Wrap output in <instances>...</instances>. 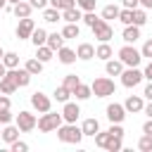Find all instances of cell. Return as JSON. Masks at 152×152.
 I'll list each match as a JSON object with an SVG mask.
<instances>
[{
    "label": "cell",
    "mask_w": 152,
    "mask_h": 152,
    "mask_svg": "<svg viewBox=\"0 0 152 152\" xmlns=\"http://www.w3.org/2000/svg\"><path fill=\"white\" fill-rule=\"evenodd\" d=\"M57 138H59V142H64V145H78V142L83 140V131H81L76 124H64V126L57 128Z\"/></svg>",
    "instance_id": "1"
},
{
    "label": "cell",
    "mask_w": 152,
    "mask_h": 152,
    "mask_svg": "<svg viewBox=\"0 0 152 152\" xmlns=\"http://www.w3.org/2000/svg\"><path fill=\"white\" fill-rule=\"evenodd\" d=\"M95 145L102 147V150H107V152H119V150L124 147V145H121V138L112 135L109 131H97V133H95Z\"/></svg>",
    "instance_id": "2"
},
{
    "label": "cell",
    "mask_w": 152,
    "mask_h": 152,
    "mask_svg": "<svg viewBox=\"0 0 152 152\" xmlns=\"http://www.w3.org/2000/svg\"><path fill=\"white\" fill-rule=\"evenodd\" d=\"M62 121H64V116L62 114H57V112H43V116L38 119V131H43V133H52V131H57L59 126H62Z\"/></svg>",
    "instance_id": "3"
},
{
    "label": "cell",
    "mask_w": 152,
    "mask_h": 152,
    "mask_svg": "<svg viewBox=\"0 0 152 152\" xmlns=\"http://www.w3.org/2000/svg\"><path fill=\"white\" fill-rule=\"evenodd\" d=\"M90 88H93V95H95V97H109V95H114V90H116L114 81L107 78V76L95 78V81L90 83Z\"/></svg>",
    "instance_id": "4"
},
{
    "label": "cell",
    "mask_w": 152,
    "mask_h": 152,
    "mask_svg": "<svg viewBox=\"0 0 152 152\" xmlns=\"http://www.w3.org/2000/svg\"><path fill=\"white\" fill-rule=\"evenodd\" d=\"M119 59L126 64V66H138L142 62V52L133 48V43H126L121 50H119Z\"/></svg>",
    "instance_id": "5"
},
{
    "label": "cell",
    "mask_w": 152,
    "mask_h": 152,
    "mask_svg": "<svg viewBox=\"0 0 152 152\" xmlns=\"http://www.w3.org/2000/svg\"><path fill=\"white\" fill-rule=\"evenodd\" d=\"M142 78H145V74L138 66H128V69L121 71V86H126V88H135Z\"/></svg>",
    "instance_id": "6"
},
{
    "label": "cell",
    "mask_w": 152,
    "mask_h": 152,
    "mask_svg": "<svg viewBox=\"0 0 152 152\" xmlns=\"http://www.w3.org/2000/svg\"><path fill=\"white\" fill-rule=\"evenodd\" d=\"M93 36H95L100 43H109V40H112V36H114V28L109 26V21H107V19H100V21L93 26Z\"/></svg>",
    "instance_id": "7"
},
{
    "label": "cell",
    "mask_w": 152,
    "mask_h": 152,
    "mask_svg": "<svg viewBox=\"0 0 152 152\" xmlns=\"http://www.w3.org/2000/svg\"><path fill=\"white\" fill-rule=\"evenodd\" d=\"M14 121H17V126L21 128V133H28V131H33V128L38 126L36 114H31V112H26V109H24V112H19Z\"/></svg>",
    "instance_id": "8"
},
{
    "label": "cell",
    "mask_w": 152,
    "mask_h": 152,
    "mask_svg": "<svg viewBox=\"0 0 152 152\" xmlns=\"http://www.w3.org/2000/svg\"><path fill=\"white\" fill-rule=\"evenodd\" d=\"M33 31H36V21H33L31 17L19 19V24H17V28H14V33H17V38H19V40L31 38V33H33Z\"/></svg>",
    "instance_id": "9"
},
{
    "label": "cell",
    "mask_w": 152,
    "mask_h": 152,
    "mask_svg": "<svg viewBox=\"0 0 152 152\" xmlns=\"http://www.w3.org/2000/svg\"><path fill=\"white\" fill-rule=\"evenodd\" d=\"M31 107H33L38 114H43V112H50V107H52V100H50L45 93L36 90V93L31 95Z\"/></svg>",
    "instance_id": "10"
},
{
    "label": "cell",
    "mask_w": 152,
    "mask_h": 152,
    "mask_svg": "<svg viewBox=\"0 0 152 152\" xmlns=\"http://www.w3.org/2000/svg\"><path fill=\"white\" fill-rule=\"evenodd\" d=\"M107 119L112 121V124H121L124 119H126V107L124 104H119V102H112V104H107Z\"/></svg>",
    "instance_id": "11"
},
{
    "label": "cell",
    "mask_w": 152,
    "mask_h": 152,
    "mask_svg": "<svg viewBox=\"0 0 152 152\" xmlns=\"http://www.w3.org/2000/svg\"><path fill=\"white\" fill-rule=\"evenodd\" d=\"M62 116L66 124H76V119L81 116V107L76 102H64V109H62Z\"/></svg>",
    "instance_id": "12"
},
{
    "label": "cell",
    "mask_w": 152,
    "mask_h": 152,
    "mask_svg": "<svg viewBox=\"0 0 152 152\" xmlns=\"http://www.w3.org/2000/svg\"><path fill=\"white\" fill-rule=\"evenodd\" d=\"M19 133H21V128L17 124L14 126L12 124H5V128H2V142L5 145H12L14 140H19Z\"/></svg>",
    "instance_id": "13"
},
{
    "label": "cell",
    "mask_w": 152,
    "mask_h": 152,
    "mask_svg": "<svg viewBox=\"0 0 152 152\" xmlns=\"http://www.w3.org/2000/svg\"><path fill=\"white\" fill-rule=\"evenodd\" d=\"M83 19V10L76 5V7H69V10H64L62 12V21H66V24H78Z\"/></svg>",
    "instance_id": "14"
},
{
    "label": "cell",
    "mask_w": 152,
    "mask_h": 152,
    "mask_svg": "<svg viewBox=\"0 0 152 152\" xmlns=\"http://www.w3.org/2000/svg\"><path fill=\"white\" fill-rule=\"evenodd\" d=\"M12 12H14V17H17V19H24V17H31V12H33V5H31L28 0H21V2L12 5Z\"/></svg>",
    "instance_id": "15"
},
{
    "label": "cell",
    "mask_w": 152,
    "mask_h": 152,
    "mask_svg": "<svg viewBox=\"0 0 152 152\" xmlns=\"http://www.w3.org/2000/svg\"><path fill=\"white\" fill-rule=\"evenodd\" d=\"M126 69V64L121 62V59H107L104 62V71H107V76H121V71Z\"/></svg>",
    "instance_id": "16"
},
{
    "label": "cell",
    "mask_w": 152,
    "mask_h": 152,
    "mask_svg": "<svg viewBox=\"0 0 152 152\" xmlns=\"http://www.w3.org/2000/svg\"><path fill=\"white\" fill-rule=\"evenodd\" d=\"M124 107H126V112L135 114V112H142L145 102H142V97H140V95H128V97H126V102H124Z\"/></svg>",
    "instance_id": "17"
},
{
    "label": "cell",
    "mask_w": 152,
    "mask_h": 152,
    "mask_svg": "<svg viewBox=\"0 0 152 152\" xmlns=\"http://www.w3.org/2000/svg\"><path fill=\"white\" fill-rule=\"evenodd\" d=\"M10 74H12V78L17 81V86L19 88H24V86H28L31 83V74L26 71V69H7Z\"/></svg>",
    "instance_id": "18"
},
{
    "label": "cell",
    "mask_w": 152,
    "mask_h": 152,
    "mask_svg": "<svg viewBox=\"0 0 152 152\" xmlns=\"http://www.w3.org/2000/svg\"><path fill=\"white\" fill-rule=\"evenodd\" d=\"M17 88H19V86H17V81H14V78H12V74L7 71V74L0 78V93H5V95H12Z\"/></svg>",
    "instance_id": "19"
},
{
    "label": "cell",
    "mask_w": 152,
    "mask_h": 152,
    "mask_svg": "<svg viewBox=\"0 0 152 152\" xmlns=\"http://www.w3.org/2000/svg\"><path fill=\"white\" fill-rule=\"evenodd\" d=\"M121 38H124V43H135V40L140 38V26H135V24H128V26H124V33H121Z\"/></svg>",
    "instance_id": "20"
},
{
    "label": "cell",
    "mask_w": 152,
    "mask_h": 152,
    "mask_svg": "<svg viewBox=\"0 0 152 152\" xmlns=\"http://www.w3.org/2000/svg\"><path fill=\"white\" fill-rule=\"evenodd\" d=\"M57 59H59L62 64H74V62L78 59V55H76V50H71V48H59V50H57Z\"/></svg>",
    "instance_id": "21"
},
{
    "label": "cell",
    "mask_w": 152,
    "mask_h": 152,
    "mask_svg": "<svg viewBox=\"0 0 152 152\" xmlns=\"http://www.w3.org/2000/svg\"><path fill=\"white\" fill-rule=\"evenodd\" d=\"M43 19H45L48 24H57V21H62V10H57V7L48 5V7L43 10Z\"/></svg>",
    "instance_id": "22"
},
{
    "label": "cell",
    "mask_w": 152,
    "mask_h": 152,
    "mask_svg": "<svg viewBox=\"0 0 152 152\" xmlns=\"http://www.w3.org/2000/svg\"><path fill=\"white\" fill-rule=\"evenodd\" d=\"M76 55H78V59L88 62V59L95 57V45H90V43H81V45L76 48Z\"/></svg>",
    "instance_id": "23"
},
{
    "label": "cell",
    "mask_w": 152,
    "mask_h": 152,
    "mask_svg": "<svg viewBox=\"0 0 152 152\" xmlns=\"http://www.w3.org/2000/svg\"><path fill=\"white\" fill-rule=\"evenodd\" d=\"M36 57H38V59L45 64V62H50V59L55 57V50H52L48 43H45V45H38V48H36Z\"/></svg>",
    "instance_id": "24"
},
{
    "label": "cell",
    "mask_w": 152,
    "mask_h": 152,
    "mask_svg": "<svg viewBox=\"0 0 152 152\" xmlns=\"http://www.w3.org/2000/svg\"><path fill=\"white\" fill-rule=\"evenodd\" d=\"M112 55H114V50H112V45H109V43H100V45L95 48V57H97V59H102V62L112 59Z\"/></svg>",
    "instance_id": "25"
},
{
    "label": "cell",
    "mask_w": 152,
    "mask_h": 152,
    "mask_svg": "<svg viewBox=\"0 0 152 152\" xmlns=\"http://www.w3.org/2000/svg\"><path fill=\"white\" fill-rule=\"evenodd\" d=\"M24 69L31 74V76H38L40 71H43V62L38 59V57H31V59H26V64H24Z\"/></svg>",
    "instance_id": "26"
},
{
    "label": "cell",
    "mask_w": 152,
    "mask_h": 152,
    "mask_svg": "<svg viewBox=\"0 0 152 152\" xmlns=\"http://www.w3.org/2000/svg\"><path fill=\"white\" fill-rule=\"evenodd\" d=\"M81 131H83V135H93L95 138V133L100 131V121L97 119H86L83 126H81Z\"/></svg>",
    "instance_id": "27"
},
{
    "label": "cell",
    "mask_w": 152,
    "mask_h": 152,
    "mask_svg": "<svg viewBox=\"0 0 152 152\" xmlns=\"http://www.w3.org/2000/svg\"><path fill=\"white\" fill-rule=\"evenodd\" d=\"M64 40H66V38H64L62 33H57V31H55V33H48V45H50L55 52H57L59 48H64Z\"/></svg>",
    "instance_id": "28"
},
{
    "label": "cell",
    "mask_w": 152,
    "mask_h": 152,
    "mask_svg": "<svg viewBox=\"0 0 152 152\" xmlns=\"http://www.w3.org/2000/svg\"><path fill=\"white\" fill-rule=\"evenodd\" d=\"M52 95H55V100H57V102H62V104H64V102H69V97H71L74 93L62 83V86H57V88H55V93H52Z\"/></svg>",
    "instance_id": "29"
},
{
    "label": "cell",
    "mask_w": 152,
    "mask_h": 152,
    "mask_svg": "<svg viewBox=\"0 0 152 152\" xmlns=\"http://www.w3.org/2000/svg\"><path fill=\"white\" fill-rule=\"evenodd\" d=\"M31 43H33L36 48H38V45H45V43H48V31H45V28H38V26H36V31L31 33Z\"/></svg>",
    "instance_id": "30"
},
{
    "label": "cell",
    "mask_w": 152,
    "mask_h": 152,
    "mask_svg": "<svg viewBox=\"0 0 152 152\" xmlns=\"http://www.w3.org/2000/svg\"><path fill=\"white\" fill-rule=\"evenodd\" d=\"M133 24L135 26H145L147 24V10L145 7H135L133 10Z\"/></svg>",
    "instance_id": "31"
},
{
    "label": "cell",
    "mask_w": 152,
    "mask_h": 152,
    "mask_svg": "<svg viewBox=\"0 0 152 152\" xmlns=\"http://www.w3.org/2000/svg\"><path fill=\"white\" fill-rule=\"evenodd\" d=\"M74 95H76V100H88V97L93 95V88L86 86V83H78V86L74 88Z\"/></svg>",
    "instance_id": "32"
},
{
    "label": "cell",
    "mask_w": 152,
    "mask_h": 152,
    "mask_svg": "<svg viewBox=\"0 0 152 152\" xmlns=\"http://www.w3.org/2000/svg\"><path fill=\"white\" fill-rule=\"evenodd\" d=\"M119 12H121V7H116V5H107V7H102V19H119Z\"/></svg>",
    "instance_id": "33"
},
{
    "label": "cell",
    "mask_w": 152,
    "mask_h": 152,
    "mask_svg": "<svg viewBox=\"0 0 152 152\" xmlns=\"http://www.w3.org/2000/svg\"><path fill=\"white\" fill-rule=\"evenodd\" d=\"M62 36H64V38H78V36H81L78 24H66V26L62 28Z\"/></svg>",
    "instance_id": "34"
},
{
    "label": "cell",
    "mask_w": 152,
    "mask_h": 152,
    "mask_svg": "<svg viewBox=\"0 0 152 152\" xmlns=\"http://www.w3.org/2000/svg\"><path fill=\"white\" fill-rule=\"evenodd\" d=\"M2 62H5L7 69H17V66H19V55H17V52H5Z\"/></svg>",
    "instance_id": "35"
},
{
    "label": "cell",
    "mask_w": 152,
    "mask_h": 152,
    "mask_svg": "<svg viewBox=\"0 0 152 152\" xmlns=\"http://www.w3.org/2000/svg\"><path fill=\"white\" fill-rule=\"evenodd\" d=\"M100 19H102V17H97V14H95V10H93V12H83V19H81V21H83L86 26H90V28H93Z\"/></svg>",
    "instance_id": "36"
},
{
    "label": "cell",
    "mask_w": 152,
    "mask_h": 152,
    "mask_svg": "<svg viewBox=\"0 0 152 152\" xmlns=\"http://www.w3.org/2000/svg\"><path fill=\"white\" fill-rule=\"evenodd\" d=\"M138 150H142V152H152V135L142 133V138L138 140Z\"/></svg>",
    "instance_id": "37"
},
{
    "label": "cell",
    "mask_w": 152,
    "mask_h": 152,
    "mask_svg": "<svg viewBox=\"0 0 152 152\" xmlns=\"http://www.w3.org/2000/svg\"><path fill=\"white\" fill-rule=\"evenodd\" d=\"M119 21H121L124 26H128V24H133V10H128V7H124V10L119 12Z\"/></svg>",
    "instance_id": "38"
},
{
    "label": "cell",
    "mask_w": 152,
    "mask_h": 152,
    "mask_svg": "<svg viewBox=\"0 0 152 152\" xmlns=\"http://www.w3.org/2000/svg\"><path fill=\"white\" fill-rule=\"evenodd\" d=\"M50 5L64 12V10H69V7H76V0H50Z\"/></svg>",
    "instance_id": "39"
},
{
    "label": "cell",
    "mask_w": 152,
    "mask_h": 152,
    "mask_svg": "<svg viewBox=\"0 0 152 152\" xmlns=\"http://www.w3.org/2000/svg\"><path fill=\"white\" fill-rule=\"evenodd\" d=\"M78 83H81V78H78L76 74H66V76H64V86H66L71 93H74V88H76Z\"/></svg>",
    "instance_id": "40"
},
{
    "label": "cell",
    "mask_w": 152,
    "mask_h": 152,
    "mask_svg": "<svg viewBox=\"0 0 152 152\" xmlns=\"http://www.w3.org/2000/svg\"><path fill=\"white\" fill-rule=\"evenodd\" d=\"M76 5H78L83 12H93L95 5H97V0H76Z\"/></svg>",
    "instance_id": "41"
},
{
    "label": "cell",
    "mask_w": 152,
    "mask_h": 152,
    "mask_svg": "<svg viewBox=\"0 0 152 152\" xmlns=\"http://www.w3.org/2000/svg\"><path fill=\"white\" fill-rule=\"evenodd\" d=\"M140 52H142V57H147V59H152V38H147V40L142 43V48H140Z\"/></svg>",
    "instance_id": "42"
},
{
    "label": "cell",
    "mask_w": 152,
    "mask_h": 152,
    "mask_svg": "<svg viewBox=\"0 0 152 152\" xmlns=\"http://www.w3.org/2000/svg\"><path fill=\"white\" fill-rule=\"evenodd\" d=\"M10 150H12V152H26V150H28V145H26L24 140H14V142L10 145Z\"/></svg>",
    "instance_id": "43"
},
{
    "label": "cell",
    "mask_w": 152,
    "mask_h": 152,
    "mask_svg": "<svg viewBox=\"0 0 152 152\" xmlns=\"http://www.w3.org/2000/svg\"><path fill=\"white\" fill-rule=\"evenodd\" d=\"M107 131H109L112 135H116V138H124V126H121V124H112Z\"/></svg>",
    "instance_id": "44"
},
{
    "label": "cell",
    "mask_w": 152,
    "mask_h": 152,
    "mask_svg": "<svg viewBox=\"0 0 152 152\" xmlns=\"http://www.w3.org/2000/svg\"><path fill=\"white\" fill-rule=\"evenodd\" d=\"M0 124H12V112L10 109H0Z\"/></svg>",
    "instance_id": "45"
},
{
    "label": "cell",
    "mask_w": 152,
    "mask_h": 152,
    "mask_svg": "<svg viewBox=\"0 0 152 152\" xmlns=\"http://www.w3.org/2000/svg\"><path fill=\"white\" fill-rule=\"evenodd\" d=\"M28 2L33 5V10H45L50 5V0H28Z\"/></svg>",
    "instance_id": "46"
},
{
    "label": "cell",
    "mask_w": 152,
    "mask_h": 152,
    "mask_svg": "<svg viewBox=\"0 0 152 152\" xmlns=\"http://www.w3.org/2000/svg\"><path fill=\"white\" fill-rule=\"evenodd\" d=\"M121 5L128 10H135V7H140V0H121Z\"/></svg>",
    "instance_id": "47"
},
{
    "label": "cell",
    "mask_w": 152,
    "mask_h": 152,
    "mask_svg": "<svg viewBox=\"0 0 152 152\" xmlns=\"http://www.w3.org/2000/svg\"><path fill=\"white\" fill-rule=\"evenodd\" d=\"M10 104H12V102H10V97L2 93V95H0V109H10Z\"/></svg>",
    "instance_id": "48"
},
{
    "label": "cell",
    "mask_w": 152,
    "mask_h": 152,
    "mask_svg": "<svg viewBox=\"0 0 152 152\" xmlns=\"http://www.w3.org/2000/svg\"><path fill=\"white\" fill-rule=\"evenodd\" d=\"M142 97H145V100H152V81L145 86V90H142Z\"/></svg>",
    "instance_id": "49"
},
{
    "label": "cell",
    "mask_w": 152,
    "mask_h": 152,
    "mask_svg": "<svg viewBox=\"0 0 152 152\" xmlns=\"http://www.w3.org/2000/svg\"><path fill=\"white\" fill-rule=\"evenodd\" d=\"M142 133H147V135H152V119H147V121L142 124Z\"/></svg>",
    "instance_id": "50"
},
{
    "label": "cell",
    "mask_w": 152,
    "mask_h": 152,
    "mask_svg": "<svg viewBox=\"0 0 152 152\" xmlns=\"http://www.w3.org/2000/svg\"><path fill=\"white\" fill-rule=\"evenodd\" d=\"M142 74H145V78H147V81H152V59H150V64L145 66V71H142Z\"/></svg>",
    "instance_id": "51"
},
{
    "label": "cell",
    "mask_w": 152,
    "mask_h": 152,
    "mask_svg": "<svg viewBox=\"0 0 152 152\" xmlns=\"http://www.w3.org/2000/svg\"><path fill=\"white\" fill-rule=\"evenodd\" d=\"M142 112L147 114V119H152V100H150V102H147V104L142 107Z\"/></svg>",
    "instance_id": "52"
},
{
    "label": "cell",
    "mask_w": 152,
    "mask_h": 152,
    "mask_svg": "<svg viewBox=\"0 0 152 152\" xmlns=\"http://www.w3.org/2000/svg\"><path fill=\"white\" fill-rule=\"evenodd\" d=\"M140 7H145V10H152V0H140Z\"/></svg>",
    "instance_id": "53"
},
{
    "label": "cell",
    "mask_w": 152,
    "mask_h": 152,
    "mask_svg": "<svg viewBox=\"0 0 152 152\" xmlns=\"http://www.w3.org/2000/svg\"><path fill=\"white\" fill-rule=\"evenodd\" d=\"M5 74H7V66H5V62H2V59H0V78H2V76H5Z\"/></svg>",
    "instance_id": "54"
},
{
    "label": "cell",
    "mask_w": 152,
    "mask_h": 152,
    "mask_svg": "<svg viewBox=\"0 0 152 152\" xmlns=\"http://www.w3.org/2000/svg\"><path fill=\"white\" fill-rule=\"evenodd\" d=\"M7 5H10V2H7V0H0V10H5V7H7Z\"/></svg>",
    "instance_id": "55"
},
{
    "label": "cell",
    "mask_w": 152,
    "mask_h": 152,
    "mask_svg": "<svg viewBox=\"0 0 152 152\" xmlns=\"http://www.w3.org/2000/svg\"><path fill=\"white\" fill-rule=\"evenodd\" d=\"M7 2H10V5H17V2H21V0H7Z\"/></svg>",
    "instance_id": "56"
},
{
    "label": "cell",
    "mask_w": 152,
    "mask_h": 152,
    "mask_svg": "<svg viewBox=\"0 0 152 152\" xmlns=\"http://www.w3.org/2000/svg\"><path fill=\"white\" fill-rule=\"evenodd\" d=\"M2 57H5V50H2V48H0V59H2Z\"/></svg>",
    "instance_id": "57"
},
{
    "label": "cell",
    "mask_w": 152,
    "mask_h": 152,
    "mask_svg": "<svg viewBox=\"0 0 152 152\" xmlns=\"http://www.w3.org/2000/svg\"><path fill=\"white\" fill-rule=\"evenodd\" d=\"M0 140H2V128H0Z\"/></svg>",
    "instance_id": "58"
}]
</instances>
